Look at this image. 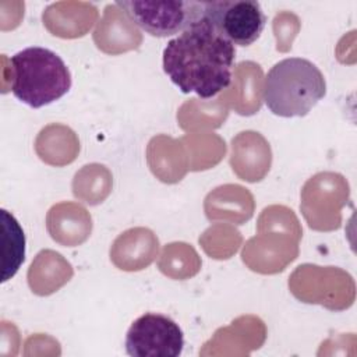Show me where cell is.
<instances>
[{
    "instance_id": "1",
    "label": "cell",
    "mask_w": 357,
    "mask_h": 357,
    "mask_svg": "<svg viewBox=\"0 0 357 357\" xmlns=\"http://www.w3.org/2000/svg\"><path fill=\"white\" fill-rule=\"evenodd\" d=\"M236 47L205 15L170 39L163 49V71L183 93L216 96L231 84Z\"/></svg>"
},
{
    "instance_id": "2",
    "label": "cell",
    "mask_w": 357,
    "mask_h": 357,
    "mask_svg": "<svg viewBox=\"0 0 357 357\" xmlns=\"http://www.w3.org/2000/svg\"><path fill=\"white\" fill-rule=\"evenodd\" d=\"M325 95V77L307 59H283L265 77L264 102L273 114L280 117H303Z\"/></svg>"
},
{
    "instance_id": "3",
    "label": "cell",
    "mask_w": 357,
    "mask_h": 357,
    "mask_svg": "<svg viewBox=\"0 0 357 357\" xmlns=\"http://www.w3.org/2000/svg\"><path fill=\"white\" fill-rule=\"evenodd\" d=\"M71 84L67 64L47 47L31 46L11 56V92L29 107L39 109L59 100Z\"/></svg>"
},
{
    "instance_id": "4",
    "label": "cell",
    "mask_w": 357,
    "mask_h": 357,
    "mask_svg": "<svg viewBox=\"0 0 357 357\" xmlns=\"http://www.w3.org/2000/svg\"><path fill=\"white\" fill-rule=\"evenodd\" d=\"M116 6L137 26L156 38L180 35L198 22L205 11V1L194 0H124Z\"/></svg>"
},
{
    "instance_id": "5",
    "label": "cell",
    "mask_w": 357,
    "mask_h": 357,
    "mask_svg": "<svg viewBox=\"0 0 357 357\" xmlns=\"http://www.w3.org/2000/svg\"><path fill=\"white\" fill-rule=\"evenodd\" d=\"M184 349V333L170 317L145 312L127 331L126 351L131 357H178Z\"/></svg>"
},
{
    "instance_id": "6",
    "label": "cell",
    "mask_w": 357,
    "mask_h": 357,
    "mask_svg": "<svg viewBox=\"0 0 357 357\" xmlns=\"http://www.w3.org/2000/svg\"><path fill=\"white\" fill-rule=\"evenodd\" d=\"M205 18L234 46H250L262 33L266 17L254 0L205 1Z\"/></svg>"
},
{
    "instance_id": "7",
    "label": "cell",
    "mask_w": 357,
    "mask_h": 357,
    "mask_svg": "<svg viewBox=\"0 0 357 357\" xmlns=\"http://www.w3.org/2000/svg\"><path fill=\"white\" fill-rule=\"evenodd\" d=\"M3 227V273L1 282L11 279L25 258V236L18 220L6 209L0 211Z\"/></svg>"
}]
</instances>
